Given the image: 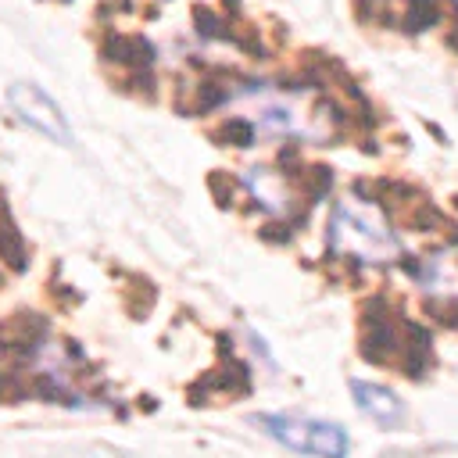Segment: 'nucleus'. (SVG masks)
I'll return each instance as SVG.
<instances>
[{
    "label": "nucleus",
    "mask_w": 458,
    "mask_h": 458,
    "mask_svg": "<svg viewBox=\"0 0 458 458\" xmlns=\"http://www.w3.org/2000/svg\"><path fill=\"white\" fill-rule=\"evenodd\" d=\"M351 397H354L358 411H361V415H369V419H372V422H379V426H394V422H401V415H404V408H401L397 394H394V390H386V386H379V383L351 379Z\"/></svg>",
    "instance_id": "obj_4"
},
{
    "label": "nucleus",
    "mask_w": 458,
    "mask_h": 458,
    "mask_svg": "<svg viewBox=\"0 0 458 458\" xmlns=\"http://www.w3.org/2000/svg\"><path fill=\"white\" fill-rule=\"evenodd\" d=\"M454 4H458V0H454Z\"/></svg>",
    "instance_id": "obj_5"
},
{
    "label": "nucleus",
    "mask_w": 458,
    "mask_h": 458,
    "mask_svg": "<svg viewBox=\"0 0 458 458\" xmlns=\"http://www.w3.org/2000/svg\"><path fill=\"white\" fill-rule=\"evenodd\" d=\"M254 422L276 444H283L297 454H315V458H347L351 454V437L336 422L308 419V415H258Z\"/></svg>",
    "instance_id": "obj_2"
},
{
    "label": "nucleus",
    "mask_w": 458,
    "mask_h": 458,
    "mask_svg": "<svg viewBox=\"0 0 458 458\" xmlns=\"http://www.w3.org/2000/svg\"><path fill=\"white\" fill-rule=\"evenodd\" d=\"M326 236L336 258H354L365 265H386L401 254V240L394 236L383 211L358 197H340L333 204Z\"/></svg>",
    "instance_id": "obj_1"
},
{
    "label": "nucleus",
    "mask_w": 458,
    "mask_h": 458,
    "mask_svg": "<svg viewBox=\"0 0 458 458\" xmlns=\"http://www.w3.org/2000/svg\"><path fill=\"white\" fill-rule=\"evenodd\" d=\"M7 104H11V111H14L29 129L43 132V136L54 140V143H72V129H68L61 107H57L39 86L14 82V86L7 89Z\"/></svg>",
    "instance_id": "obj_3"
}]
</instances>
